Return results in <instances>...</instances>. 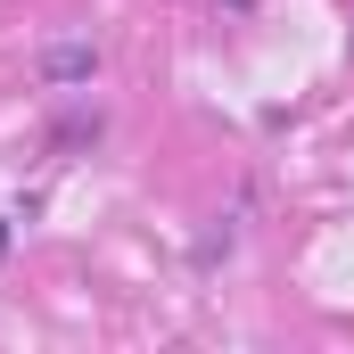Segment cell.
<instances>
[{"instance_id": "1", "label": "cell", "mask_w": 354, "mask_h": 354, "mask_svg": "<svg viewBox=\"0 0 354 354\" xmlns=\"http://www.w3.org/2000/svg\"><path fill=\"white\" fill-rule=\"evenodd\" d=\"M91 66H99L91 50H50V75H58V83H75V75H91Z\"/></svg>"}]
</instances>
